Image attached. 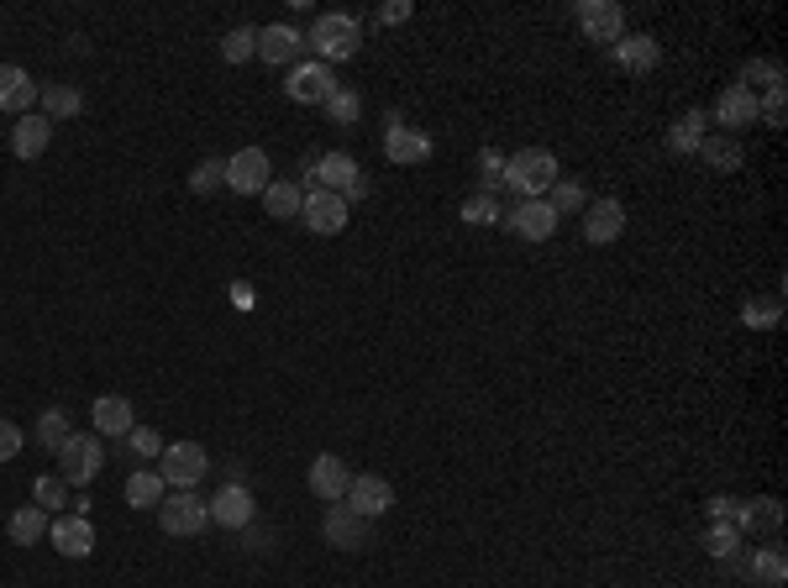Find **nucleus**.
Returning a JSON list of instances; mask_svg holds the SVG:
<instances>
[{
  "label": "nucleus",
  "mask_w": 788,
  "mask_h": 588,
  "mask_svg": "<svg viewBox=\"0 0 788 588\" xmlns=\"http://www.w3.org/2000/svg\"><path fill=\"white\" fill-rule=\"evenodd\" d=\"M615 59H620V69H631V74H652V69H657V59H663V48H657V37L631 32V37H620V42H615Z\"/></svg>",
  "instance_id": "24"
},
{
  "label": "nucleus",
  "mask_w": 788,
  "mask_h": 588,
  "mask_svg": "<svg viewBox=\"0 0 788 588\" xmlns=\"http://www.w3.org/2000/svg\"><path fill=\"white\" fill-rule=\"evenodd\" d=\"M336 89V74L327 63H295L290 69V79H284V95L295 100V106H327V95Z\"/></svg>",
  "instance_id": "12"
},
{
  "label": "nucleus",
  "mask_w": 788,
  "mask_h": 588,
  "mask_svg": "<svg viewBox=\"0 0 788 588\" xmlns=\"http://www.w3.org/2000/svg\"><path fill=\"white\" fill-rule=\"evenodd\" d=\"M305 483H310V494H316L321 504H342V500H347L353 473H347V463H342L336 452H321V457L310 463V478H305Z\"/></svg>",
  "instance_id": "17"
},
{
  "label": "nucleus",
  "mask_w": 788,
  "mask_h": 588,
  "mask_svg": "<svg viewBox=\"0 0 788 588\" xmlns=\"http://www.w3.org/2000/svg\"><path fill=\"white\" fill-rule=\"evenodd\" d=\"M479 184H484L479 195H494V189L505 184V158H500L494 147H484V152H479Z\"/></svg>",
  "instance_id": "43"
},
{
  "label": "nucleus",
  "mask_w": 788,
  "mask_h": 588,
  "mask_svg": "<svg viewBox=\"0 0 788 588\" xmlns=\"http://www.w3.org/2000/svg\"><path fill=\"white\" fill-rule=\"evenodd\" d=\"M358 179H364V169H358V158H353V152H321V158H310V169H305V189H332V195H347Z\"/></svg>",
  "instance_id": "9"
},
{
  "label": "nucleus",
  "mask_w": 788,
  "mask_h": 588,
  "mask_svg": "<svg viewBox=\"0 0 788 588\" xmlns=\"http://www.w3.org/2000/svg\"><path fill=\"white\" fill-rule=\"evenodd\" d=\"M500 216H505V206H500L494 195H473V200H463V221H468V226H500Z\"/></svg>",
  "instance_id": "40"
},
{
  "label": "nucleus",
  "mask_w": 788,
  "mask_h": 588,
  "mask_svg": "<svg viewBox=\"0 0 788 588\" xmlns=\"http://www.w3.org/2000/svg\"><path fill=\"white\" fill-rule=\"evenodd\" d=\"M778 316H784V305H778V299H747V305H741V321L762 326V331H767V326H778Z\"/></svg>",
  "instance_id": "44"
},
{
  "label": "nucleus",
  "mask_w": 788,
  "mask_h": 588,
  "mask_svg": "<svg viewBox=\"0 0 788 588\" xmlns=\"http://www.w3.org/2000/svg\"><path fill=\"white\" fill-rule=\"evenodd\" d=\"M704 552L715 562H736L741 558V530L730 526V520H710V530H704Z\"/></svg>",
  "instance_id": "32"
},
{
  "label": "nucleus",
  "mask_w": 788,
  "mask_h": 588,
  "mask_svg": "<svg viewBox=\"0 0 788 588\" xmlns=\"http://www.w3.org/2000/svg\"><path fill=\"white\" fill-rule=\"evenodd\" d=\"M347 510H353V515H364L368 526H373V520H384V515H390L394 510V483L390 478H379V473H353V483H347Z\"/></svg>",
  "instance_id": "7"
},
{
  "label": "nucleus",
  "mask_w": 788,
  "mask_h": 588,
  "mask_svg": "<svg viewBox=\"0 0 788 588\" xmlns=\"http://www.w3.org/2000/svg\"><path fill=\"white\" fill-rule=\"evenodd\" d=\"M321 536H327V547H336V552H364L368 547V520L364 515H353L347 504H327Z\"/></svg>",
  "instance_id": "15"
},
{
  "label": "nucleus",
  "mask_w": 788,
  "mask_h": 588,
  "mask_svg": "<svg viewBox=\"0 0 788 588\" xmlns=\"http://www.w3.org/2000/svg\"><path fill=\"white\" fill-rule=\"evenodd\" d=\"M32 504L53 515L59 504H69V483H63L59 473H37V478H32Z\"/></svg>",
  "instance_id": "35"
},
{
  "label": "nucleus",
  "mask_w": 788,
  "mask_h": 588,
  "mask_svg": "<svg viewBox=\"0 0 788 588\" xmlns=\"http://www.w3.org/2000/svg\"><path fill=\"white\" fill-rule=\"evenodd\" d=\"M747 573L758 578L762 588H784L788 584V558L784 547H758L752 558H747Z\"/></svg>",
  "instance_id": "31"
},
{
  "label": "nucleus",
  "mask_w": 788,
  "mask_h": 588,
  "mask_svg": "<svg viewBox=\"0 0 788 588\" xmlns=\"http://www.w3.org/2000/svg\"><path fill=\"white\" fill-rule=\"evenodd\" d=\"M626 232V206L620 200H589L583 206V242H594V247H610V242H620Z\"/></svg>",
  "instance_id": "16"
},
{
  "label": "nucleus",
  "mask_w": 788,
  "mask_h": 588,
  "mask_svg": "<svg viewBox=\"0 0 788 588\" xmlns=\"http://www.w3.org/2000/svg\"><path fill=\"white\" fill-rule=\"evenodd\" d=\"M206 504H211V526H221V530H247L253 520H258L253 489H247V483H237V478H232V483H221Z\"/></svg>",
  "instance_id": "8"
},
{
  "label": "nucleus",
  "mask_w": 788,
  "mask_h": 588,
  "mask_svg": "<svg viewBox=\"0 0 788 588\" xmlns=\"http://www.w3.org/2000/svg\"><path fill=\"white\" fill-rule=\"evenodd\" d=\"M232 305H237V310H253V305H258V290L237 279V284H232Z\"/></svg>",
  "instance_id": "47"
},
{
  "label": "nucleus",
  "mask_w": 788,
  "mask_h": 588,
  "mask_svg": "<svg viewBox=\"0 0 788 588\" xmlns=\"http://www.w3.org/2000/svg\"><path fill=\"white\" fill-rule=\"evenodd\" d=\"M126 504L132 510H158L163 504V494H169V483L158 478V468H137V473H126Z\"/></svg>",
  "instance_id": "26"
},
{
  "label": "nucleus",
  "mask_w": 788,
  "mask_h": 588,
  "mask_svg": "<svg viewBox=\"0 0 788 588\" xmlns=\"http://www.w3.org/2000/svg\"><path fill=\"white\" fill-rule=\"evenodd\" d=\"M48 510H37V504H22L11 520H5V536H11V547H37L42 536H48Z\"/></svg>",
  "instance_id": "27"
},
{
  "label": "nucleus",
  "mask_w": 788,
  "mask_h": 588,
  "mask_svg": "<svg viewBox=\"0 0 788 588\" xmlns=\"http://www.w3.org/2000/svg\"><path fill=\"white\" fill-rule=\"evenodd\" d=\"M410 11H416L410 0H390V5H379L373 22H379V27H399V22H410Z\"/></svg>",
  "instance_id": "45"
},
{
  "label": "nucleus",
  "mask_w": 788,
  "mask_h": 588,
  "mask_svg": "<svg viewBox=\"0 0 788 588\" xmlns=\"http://www.w3.org/2000/svg\"><path fill=\"white\" fill-rule=\"evenodd\" d=\"M715 121L730 126V132H736V126H758V95L741 89V85H730L726 95L715 100Z\"/></svg>",
  "instance_id": "25"
},
{
  "label": "nucleus",
  "mask_w": 788,
  "mask_h": 588,
  "mask_svg": "<svg viewBox=\"0 0 788 588\" xmlns=\"http://www.w3.org/2000/svg\"><path fill=\"white\" fill-rule=\"evenodd\" d=\"M90 420H95V437H122L132 431V400L126 394H100L90 405Z\"/></svg>",
  "instance_id": "23"
},
{
  "label": "nucleus",
  "mask_w": 788,
  "mask_h": 588,
  "mask_svg": "<svg viewBox=\"0 0 788 588\" xmlns=\"http://www.w3.org/2000/svg\"><path fill=\"white\" fill-rule=\"evenodd\" d=\"M48 541H53V552L69 562H85L95 552V526L90 515H59L53 526H48Z\"/></svg>",
  "instance_id": "13"
},
{
  "label": "nucleus",
  "mask_w": 788,
  "mask_h": 588,
  "mask_svg": "<svg viewBox=\"0 0 788 588\" xmlns=\"http://www.w3.org/2000/svg\"><path fill=\"white\" fill-rule=\"evenodd\" d=\"M347 216H353V206H347L342 195H332V189H305V206H300L305 232L336 236L342 226H347Z\"/></svg>",
  "instance_id": "11"
},
{
  "label": "nucleus",
  "mask_w": 788,
  "mask_h": 588,
  "mask_svg": "<svg viewBox=\"0 0 788 588\" xmlns=\"http://www.w3.org/2000/svg\"><path fill=\"white\" fill-rule=\"evenodd\" d=\"M758 85L762 89L784 85V63H773V59H747V63H741V89H752V95H758Z\"/></svg>",
  "instance_id": "34"
},
{
  "label": "nucleus",
  "mask_w": 788,
  "mask_h": 588,
  "mask_svg": "<svg viewBox=\"0 0 788 588\" xmlns=\"http://www.w3.org/2000/svg\"><path fill=\"white\" fill-rule=\"evenodd\" d=\"M546 206L557 210V221H563V216H574V210L589 206V195H583V184H574V179H557V184L546 189Z\"/></svg>",
  "instance_id": "36"
},
{
  "label": "nucleus",
  "mask_w": 788,
  "mask_h": 588,
  "mask_svg": "<svg viewBox=\"0 0 788 588\" xmlns=\"http://www.w3.org/2000/svg\"><path fill=\"white\" fill-rule=\"evenodd\" d=\"M694 158H704L715 174H736V169H741V143H736L730 132H715V137H704V143H699Z\"/></svg>",
  "instance_id": "30"
},
{
  "label": "nucleus",
  "mask_w": 788,
  "mask_h": 588,
  "mask_svg": "<svg viewBox=\"0 0 788 588\" xmlns=\"http://www.w3.org/2000/svg\"><path fill=\"white\" fill-rule=\"evenodd\" d=\"M37 106H42V117L48 121H69V117L85 111V95L74 85H42L37 89Z\"/></svg>",
  "instance_id": "29"
},
{
  "label": "nucleus",
  "mask_w": 788,
  "mask_h": 588,
  "mask_svg": "<svg viewBox=\"0 0 788 588\" xmlns=\"http://www.w3.org/2000/svg\"><path fill=\"white\" fill-rule=\"evenodd\" d=\"M126 446H132V457H143V463H158V457H163V437H158L152 426H132V431H126Z\"/></svg>",
  "instance_id": "41"
},
{
  "label": "nucleus",
  "mask_w": 788,
  "mask_h": 588,
  "mask_svg": "<svg viewBox=\"0 0 788 588\" xmlns=\"http://www.w3.org/2000/svg\"><path fill=\"white\" fill-rule=\"evenodd\" d=\"M206 473H211V452L200 441H169L163 457H158V478L169 489H195Z\"/></svg>",
  "instance_id": "5"
},
{
  "label": "nucleus",
  "mask_w": 788,
  "mask_h": 588,
  "mask_svg": "<svg viewBox=\"0 0 788 588\" xmlns=\"http://www.w3.org/2000/svg\"><path fill=\"white\" fill-rule=\"evenodd\" d=\"M327 117H332V126H358V117H364V95L347 85H336L332 95H327Z\"/></svg>",
  "instance_id": "33"
},
{
  "label": "nucleus",
  "mask_w": 788,
  "mask_h": 588,
  "mask_svg": "<svg viewBox=\"0 0 788 588\" xmlns=\"http://www.w3.org/2000/svg\"><path fill=\"white\" fill-rule=\"evenodd\" d=\"M106 468V446L95 431H74V437L59 446V478L69 489H90L95 478Z\"/></svg>",
  "instance_id": "3"
},
{
  "label": "nucleus",
  "mask_w": 788,
  "mask_h": 588,
  "mask_svg": "<svg viewBox=\"0 0 788 588\" xmlns=\"http://www.w3.org/2000/svg\"><path fill=\"white\" fill-rule=\"evenodd\" d=\"M578 27L589 42H620L626 37V11L615 0H583L578 5Z\"/></svg>",
  "instance_id": "14"
},
{
  "label": "nucleus",
  "mask_w": 788,
  "mask_h": 588,
  "mask_svg": "<svg viewBox=\"0 0 788 588\" xmlns=\"http://www.w3.org/2000/svg\"><path fill=\"white\" fill-rule=\"evenodd\" d=\"M736 504H741V500H730V494H715V500H710V520H730V515H736Z\"/></svg>",
  "instance_id": "48"
},
{
  "label": "nucleus",
  "mask_w": 788,
  "mask_h": 588,
  "mask_svg": "<svg viewBox=\"0 0 788 588\" xmlns=\"http://www.w3.org/2000/svg\"><path fill=\"white\" fill-rule=\"evenodd\" d=\"M158 526H163V536L189 541V536H200V530L211 526V504L200 500L195 489H169L163 504H158Z\"/></svg>",
  "instance_id": "4"
},
{
  "label": "nucleus",
  "mask_w": 788,
  "mask_h": 588,
  "mask_svg": "<svg viewBox=\"0 0 788 588\" xmlns=\"http://www.w3.org/2000/svg\"><path fill=\"white\" fill-rule=\"evenodd\" d=\"M269 184H273V163L263 147H237L226 158V189L232 195H263Z\"/></svg>",
  "instance_id": "6"
},
{
  "label": "nucleus",
  "mask_w": 788,
  "mask_h": 588,
  "mask_svg": "<svg viewBox=\"0 0 788 588\" xmlns=\"http://www.w3.org/2000/svg\"><path fill=\"white\" fill-rule=\"evenodd\" d=\"M305 42L316 48V63H347L358 48H364V27H358V16H347V11H327V16H316L310 32H305Z\"/></svg>",
  "instance_id": "1"
},
{
  "label": "nucleus",
  "mask_w": 788,
  "mask_h": 588,
  "mask_svg": "<svg viewBox=\"0 0 788 588\" xmlns=\"http://www.w3.org/2000/svg\"><path fill=\"white\" fill-rule=\"evenodd\" d=\"M48 143H53V121L48 117H16V126H11V152L22 158V163H32V158H42L48 152Z\"/></svg>",
  "instance_id": "21"
},
{
  "label": "nucleus",
  "mask_w": 788,
  "mask_h": 588,
  "mask_svg": "<svg viewBox=\"0 0 788 588\" xmlns=\"http://www.w3.org/2000/svg\"><path fill=\"white\" fill-rule=\"evenodd\" d=\"M431 152H436V143L426 137L421 126H390V132H384V158H390L394 169H416Z\"/></svg>",
  "instance_id": "19"
},
{
  "label": "nucleus",
  "mask_w": 788,
  "mask_h": 588,
  "mask_svg": "<svg viewBox=\"0 0 788 588\" xmlns=\"http://www.w3.org/2000/svg\"><path fill=\"white\" fill-rule=\"evenodd\" d=\"M69 437H74L69 415H63V411H42V420H37V441H42L48 452H59V446H63Z\"/></svg>",
  "instance_id": "39"
},
{
  "label": "nucleus",
  "mask_w": 788,
  "mask_h": 588,
  "mask_svg": "<svg viewBox=\"0 0 788 588\" xmlns=\"http://www.w3.org/2000/svg\"><path fill=\"white\" fill-rule=\"evenodd\" d=\"M16 452H22V431L11 420H0V463H11Z\"/></svg>",
  "instance_id": "46"
},
{
  "label": "nucleus",
  "mask_w": 788,
  "mask_h": 588,
  "mask_svg": "<svg viewBox=\"0 0 788 588\" xmlns=\"http://www.w3.org/2000/svg\"><path fill=\"white\" fill-rule=\"evenodd\" d=\"M305 206V184H295V179H273L269 189H263V210H269L273 221H295Z\"/></svg>",
  "instance_id": "28"
},
{
  "label": "nucleus",
  "mask_w": 788,
  "mask_h": 588,
  "mask_svg": "<svg viewBox=\"0 0 788 588\" xmlns=\"http://www.w3.org/2000/svg\"><path fill=\"white\" fill-rule=\"evenodd\" d=\"M500 226H505L510 236H520V242H552L563 221H557V210L546 206V200H520L516 210L500 216Z\"/></svg>",
  "instance_id": "10"
},
{
  "label": "nucleus",
  "mask_w": 788,
  "mask_h": 588,
  "mask_svg": "<svg viewBox=\"0 0 788 588\" xmlns=\"http://www.w3.org/2000/svg\"><path fill=\"white\" fill-rule=\"evenodd\" d=\"M758 121L762 126H773V132H784L788 126V111H784V85L767 89V95H758Z\"/></svg>",
  "instance_id": "42"
},
{
  "label": "nucleus",
  "mask_w": 788,
  "mask_h": 588,
  "mask_svg": "<svg viewBox=\"0 0 788 588\" xmlns=\"http://www.w3.org/2000/svg\"><path fill=\"white\" fill-rule=\"evenodd\" d=\"M37 79H32L22 63H0V111L5 117H32V106H37Z\"/></svg>",
  "instance_id": "18"
},
{
  "label": "nucleus",
  "mask_w": 788,
  "mask_h": 588,
  "mask_svg": "<svg viewBox=\"0 0 788 588\" xmlns=\"http://www.w3.org/2000/svg\"><path fill=\"white\" fill-rule=\"evenodd\" d=\"M704 137H710V111H684V117L667 126V152H673V158H694Z\"/></svg>",
  "instance_id": "22"
},
{
  "label": "nucleus",
  "mask_w": 788,
  "mask_h": 588,
  "mask_svg": "<svg viewBox=\"0 0 788 588\" xmlns=\"http://www.w3.org/2000/svg\"><path fill=\"white\" fill-rule=\"evenodd\" d=\"M300 48H305V32L295 22H273V27H258V59L263 63H300Z\"/></svg>",
  "instance_id": "20"
},
{
  "label": "nucleus",
  "mask_w": 788,
  "mask_h": 588,
  "mask_svg": "<svg viewBox=\"0 0 788 588\" xmlns=\"http://www.w3.org/2000/svg\"><path fill=\"white\" fill-rule=\"evenodd\" d=\"M557 158L546 152V147H520V152H510L505 158V184L516 189V195H526V200H546V189L557 184Z\"/></svg>",
  "instance_id": "2"
},
{
  "label": "nucleus",
  "mask_w": 788,
  "mask_h": 588,
  "mask_svg": "<svg viewBox=\"0 0 788 588\" xmlns=\"http://www.w3.org/2000/svg\"><path fill=\"white\" fill-rule=\"evenodd\" d=\"M258 53V27H232L221 37V59L226 63H247Z\"/></svg>",
  "instance_id": "38"
},
{
  "label": "nucleus",
  "mask_w": 788,
  "mask_h": 588,
  "mask_svg": "<svg viewBox=\"0 0 788 588\" xmlns=\"http://www.w3.org/2000/svg\"><path fill=\"white\" fill-rule=\"evenodd\" d=\"M226 184V158H200L195 169H189V189L195 195H216Z\"/></svg>",
  "instance_id": "37"
}]
</instances>
